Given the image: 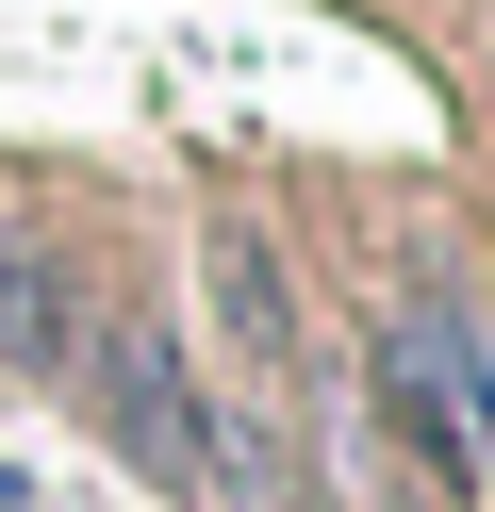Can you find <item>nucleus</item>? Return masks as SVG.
<instances>
[{
  "mask_svg": "<svg viewBox=\"0 0 495 512\" xmlns=\"http://www.w3.org/2000/svg\"><path fill=\"white\" fill-rule=\"evenodd\" d=\"M363 397H380L396 463H413L446 512L479 496V463H495V364H479V331H462L446 298H396V314H380V347H363Z\"/></svg>",
  "mask_w": 495,
  "mask_h": 512,
  "instance_id": "obj_1",
  "label": "nucleus"
},
{
  "mask_svg": "<svg viewBox=\"0 0 495 512\" xmlns=\"http://www.w3.org/2000/svg\"><path fill=\"white\" fill-rule=\"evenodd\" d=\"M99 413H116V446H132L149 479H215V413H198L182 347H165L149 314H116V331H99Z\"/></svg>",
  "mask_w": 495,
  "mask_h": 512,
  "instance_id": "obj_2",
  "label": "nucleus"
},
{
  "mask_svg": "<svg viewBox=\"0 0 495 512\" xmlns=\"http://www.w3.org/2000/svg\"><path fill=\"white\" fill-rule=\"evenodd\" d=\"M0 347H17V364H50V265H33V248H0Z\"/></svg>",
  "mask_w": 495,
  "mask_h": 512,
  "instance_id": "obj_3",
  "label": "nucleus"
},
{
  "mask_svg": "<svg viewBox=\"0 0 495 512\" xmlns=\"http://www.w3.org/2000/svg\"><path fill=\"white\" fill-rule=\"evenodd\" d=\"M413 512H446V496H413Z\"/></svg>",
  "mask_w": 495,
  "mask_h": 512,
  "instance_id": "obj_4",
  "label": "nucleus"
}]
</instances>
